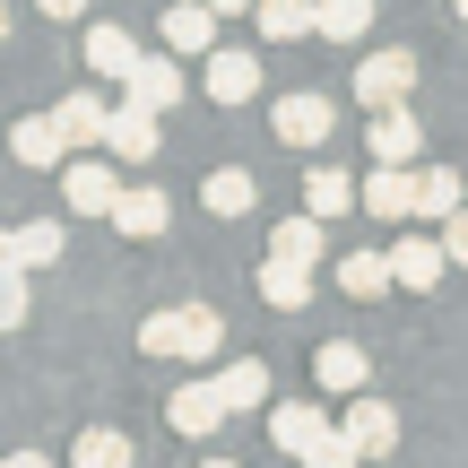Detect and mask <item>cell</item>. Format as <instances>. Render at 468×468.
I'll return each instance as SVG.
<instances>
[{
	"mask_svg": "<svg viewBox=\"0 0 468 468\" xmlns=\"http://www.w3.org/2000/svg\"><path fill=\"white\" fill-rule=\"evenodd\" d=\"M234 417V399H226V382H174V399H165V425L183 442H208L218 425Z\"/></svg>",
	"mask_w": 468,
	"mask_h": 468,
	"instance_id": "4",
	"label": "cell"
},
{
	"mask_svg": "<svg viewBox=\"0 0 468 468\" xmlns=\"http://www.w3.org/2000/svg\"><path fill=\"white\" fill-rule=\"evenodd\" d=\"M338 425H347V442L365 460H390V452H399V408H382L373 390H356V399L338 408Z\"/></svg>",
	"mask_w": 468,
	"mask_h": 468,
	"instance_id": "6",
	"label": "cell"
},
{
	"mask_svg": "<svg viewBox=\"0 0 468 468\" xmlns=\"http://www.w3.org/2000/svg\"><path fill=\"white\" fill-rule=\"evenodd\" d=\"M365 148H373V165H417L425 122L408 113V104H382V113H373V131H365Z\"/></svg>",
	"mask_w": 468,
	"mask_h": 468,
	"instance_id": "9",
	"label": "cell"
},
{
	"mask_svg": "<svg viewBox=\"0 0 468 468\" xmlns=\"http://www.w3.org/2000/svg\"><path fill=\"white\" fill-rule=\"evenodd\" d=\"M52 122L69 131V148H104V131H113V104L79 87V96H61V104H52Z\"/></svg>",
	"mask_w": 468,
	"mask_h": 468,
	"instance_id": "17",
	"label": "cell"
},
{
	"mask_svg": "<svg viewBox=\"0 0 468 468\" xmlns=\"http://www.w3.org/2000/svg\"><path fill=\"white\" fill-rule=\"evenodd\" d=\"M139 347L148 356H183V365H208V356L226 347V321H218V303H174V313L139 321Z\"/></svg>",
	"mask_w": 468,
	"mask_h": 468,
	"instance_id": "1",
	"label": "cell"
},
{
	"mask_svg": "<svg viewBox=\"0 0 468 468\" xmlns=\"http://www.w3.org/2000/svg\"><path fill=\"white\" fill-rule=\"evenodd\" d=\"M35 9H44V17H79L87 0H35Z\"/></svg>",
	"mask_w": 468,
	"mask_h": 468,
	"instance_id": "35",
	"label": "cell"
},
{
	"mask_svg": "<svg viewBox=\"0 0 468 468\" xmlns=\"http://www.w3.org/2000/svg\"><path fill=\"white\" fill-rule=\"evenodd\" d=\"M122 156H104V148H79V156H69V165H61V200H69V218H113V208H122V191H131V183H122Z\"/></svg>",
	"mask_w": 468,
	"mask_h": 468,
	"instance_id": "2",
	"label": "cell"
},
{
	"mask_svg": "<svg viewBox=\"0 0 468 468\" xmlns=\"http://www.w3.org/2000/svg\"><path fill=\"white\" fill-rule=\"evenodd\" d=\"M0 468H52L44 452H9V460H0Z\"/></svg>",
	"mask_w": 468,
	"mask_h": 468,
	"instance_id": "36",
	"label": "cell"
},
{
	"mask_svg": "<svg viewBox=\"0 0 468 468\" xmlns=\"http://www.w3.org/2000/svg\"><path fill=\"white\" fill-rule=\"evenodd\" d=\"M79 61L87 69H96V79H131V69H139V35L131 27H87V44H79Z\"/></svg>",
	"mask_w": 468,
	"mask_h": 468,
	"instance_id": "12",
	"label": "cell"
},
{
	"mask_svg": "<svg viewBox=\"0 0 468 468\" xmlns=\"http://www.w3.org/2000/svg\"><path fill=\"white\" fill-rule=\"evenodd\" d=\"M104 226H113V234H131V243H156V234H165L174 226V208H165V191H122V208H113V218H104Z\"/></svg>",
	"mask_w": 468,
	"mask_h": 468,
	"instance_id": "16",
	"label": "cell"
},
{
	"mask_svg": "<svg viewBox=\"0 0 468 468\" xmlns=\"http://www.w3.org/2000/svg\"><path fill=\"white\" fill-rule=\"evenodd\" d=\"M303 208L313 218H347V208H365V183H347L338 165H313L303 174Z\"/></svg>",
	"mask_w": 468,
	"mask_h": 468,
	"instance_id": "21",
	"label": "cell"
},
{
	"mask_svg": "<svg viewBox=\"0 0 468 468\" xmlns=\"http://www.w3.org/2000/svg\"><path fill=\"white\" fill-rule=\"evenodd\" d=\"M251 200H261V183H251L243 165H218L200 183V208H208V218H251Z\"/></svg>",
	"mask_w": 468,
	"mask_h": 468,
	"instance_id": "23",
	"label": "cell"
},
{
	"mask_svg": "<svg viewBox=\"0 0 468 468\" xmlns=\"http://www.w3.org/2000/svg\"><path fill=\"white\" fill-rule=\"evenodd\" d=\"M382 286H399L390 251H347V261H338V295H347V303H373Z\"/></svg>",
	"mask_w": 468,
	"mask_h": 468,
	"instance_id": "22",
	"label": "cell"
},
{
	"mask_svg": "<svg viewBox=\"0 0 468 468\" xmlns=\"http://www.w3.org/2000/svg\"><path fill=\"white\" fill-rule=\"evenodd\" d=\"M269 131H278L286 148H321V139L338 131V104H330V96H313V87H295V96L269 104Z\"/></svg>",
	"mask_w": 468,
	"mask_h": 468,
	"instance_id": "5",
	"label": "cell"
},
{
	"mask_svg": "<svg viewBox=\"0 0 468 468\" xmlns=\"http://www.w3.org/2000/svg\"><path fill=\"white\" fill-rule=\"evenodd\" d=\"M442 243H452V261L468 269V208H460V218H442Z\"/></svg>",
	"mask_w": 468,
	"mask_h": 468,
	"instance_id": "33",
	"label": "cell"
},
{
	"mask_svg": "<svg viewBox=\"0 0 468 468\" xmlns=\"http://www.w3.org/2000/svg\"><path fill=\"white\" fill-rule=\"evenodd\" d=\"M365 27H373V0H313L321 44H365Z\"/></svg>",
	"mask_w": 468,
	"mask_h": 468,
	"instance_id": "24",
	"label": "cell"
},
{
	"mask_svg": "<svg viewBox=\"0 0 468 468\" xmlns=\"http://www.w3.org/2000/svg\"><path fill=\"white\" fill-rule=\"evenodd\" d=\"M122 96L148 104V113H174V104H183V61H148V52H139V69L122 79Z\"/></svg>",
	"mask_w": 468,
	"mask_h": 468,
	"instance_id": "13",
	"label": "cell"
},
{
	"mask_svg": "<svg viewBox=\"0 0 468 468\" xmlns=\"http://www.w3.org/2000/svg\"><path fill=\"white\" fill-rule=\"evenodd\" d=\"M452 17H468V0H452Z\"/></svg>",
	"mask_w": 468,
	"mask_h": 468,
	"instance_id": "39",
	"label": "cell"
},
{
	"mask_svg": "<svg viewBox=\"0 0 468 468\" xmlns=\"http://www.w3.org/2000/svg\"><path fill=\"white\" fill-rule=\"evenodd\" d=\"M321 434H330V417H321L313 399H286V408H269V442H278L286 460H303Z\"/></svg>",
	"mask_w": 468,
	"mask_h": 468,
	"instance_id": "14",
	"label": "cell"
},
{
	"mask_svg": "<svg viewBox=\"0 0 468 468\" xmlns=\"http://www.w3.org/2000/svg\"><path fill=\"white\" fill-rule=\"evenodd\" d=\"M200 468H234V460H200Z\"/></svg>",
	"mask_w": 468,
	"mask_h": 468,
	"instance_id": "40",
	"label": "cell"
},
{
	"mask_svg": "<svg viewBox=\"0 0 468 468\" xmlns=\"http://www.w3.org/2000/svg\"><path fill=\"white\" fill-rule=\"evenodd\" d=\"M251 17H261L269 44H295V35H313V0H261Z\"/></svg>",
	"mask_w": 468,
	"mask_h": 468,
	"instance_id": "30",
	"label": "cell"
},
{
	"mask_svg": "<svg viewBox=\"0 0 468 468\" xmlns=\"http://www.w3.org/2000/svg\"><path fill=\"white\" fill-rule=\"evenodd\" d=\"M0 269H27V251H17V226H0Z\"/></svg>",
	"mask_w": 468,
	"mask_h": 468,
	"instance_id": "34",
	"label": "cell"
},
{
	"mask_svg": "<svg viewBox=\"0 0 468 468\" xmlns=\"http://www.w3.org/2000/svg\"><path fill=\"white\" fill-rule=\"evenodd\" d=\"M218 382H226L234 408H269V365H261V356H234V365H218Z\"/></svg>",
	"mask_w": 468,
	"mask_h": 468,
	"instance_id": "28",
	"label": "cell"
},
{
	"mask_svg": "<svg viewBox=\"0 0 468 468\" xmlns=\"http://www.w3.org/2000/svg\"><path fill=\"white\" fill-rule=\"evenodd\" d=\"M261 303H269V313H303V303H313V261L269 251V261H261Z\"/></svg>",
	"mask_w": 468,
	"mask_h": 468,
	"instance_id": "11",
	"label": "cell"
},
{
	"mask_svg": "<svg viewBox=\"0 0 468 468\" xmlns=\"http://www.w3.org/2000/svg\"><path fill=\"white\" fill-rule=\"evenodd\" d=\"M208 9H218V17H234V9H261V0H208Z\"/></svg>",
	"mask_w": 468,
	"mask_h": 468,
	"instance_id": "37",
	"label": "cell"
},
{
	"mask_svg": "<svg viewBox=\"0 0 468 468\" xmlns=\"http://www.w3.org/2000/svg\"><path fill=\"white\" fill-rule=\"evenodd\" d=\"M390 269H399L408 295H425V286H442V269H452V243H442V234H408V243H390Z\"/></svg>",
	"mask_w": 468,
	"mask_h": 468,
	"instance_id": "10",
	"label": "cell"
},
{
	"mask_svg": "<svg viewBox=\"0 0 468 468\" xmlns=\"http://www.w3.org/2000/svg\"><path fill=\"white\" fill-rule=\"evenodd\" d=\"M208 104H251L261 96V61H251V52H208Z\"/></svg>",
	"mask_w": 468,
	"mask_h": 468,
	"instance_id": "15",
	"label": "cell"
},
{
	"mask_svg": "<svg viewBox=\"0 0 468 468\" xmlns=\"http://www.w3.org/2000/svg\"><path fill=\"white\" fill-rule=\"evenodd\" d=\"M408 87H417V52L382 44V52H365V61H356V104H365V113H382V104H408Z\"/></svg>",
	"mask_w": 468,
	"mask_h": 468,
	"instance_id": "3",
	"label": "cell"
},
{
	"mask_svg": "<svg viewBox=\"0 0 468 468\" xmlns=\"http://www.w3.org/2000/svg\"><path fill=\"white\" fill-rule=\"evenodd\" d=\"M208 44H218V9L208 0H174L165 9V52H200L208 61Z\"/></svg>",
	"mask_w": 468,
	"mask_h": 468,
	"instance_id": "20",
	"label": "cell"
},
{
	"mask_svg": "<svg viewBox=\"0 0 468 468\" xmlns=\"http://www.w3.org/2000/svg\"><path fill=\"white\" fill-rule=\"evenodd\" d=\"M17 251H27V269H52L69 251V226L61 218H27V226H17Z\"/></svg>",
	"mask_w": 468,
	"mask_h": 468,
	"instance_id": "29",
	"label": "cell"
},
{
	"mask_svg": "<svg viewBox=\"0 0 468 468\" xmlns=\"http://www.w3.org/2000/svg\"><path fill=\"white\" fill-rule=\"evenodd\" d=\"M365 373H373V365H365V347H356V338H330V347L313 356V382L338 390V399H356V390H365Z\"/></svg>",
	"mask_w": 468,
	"mask_h": 468,
	"instance_id": "19",
	"label": "cell"
},
{
	"mask_svg": "<svg viewBox=\"0 0 468 468\" xmlns=\"http://www.w3.org/2000/svg\"><path fill=\"white\" fill-rule=\"evenodd\" d=\"M9 156H17L27 174H61V165H69L79 148H69V131H61L52 113H27V122L9 131Z\"/></svg>",
	"mask_w": 468,
	"mask_h": 468,
	"instance_id": "7",
	"label": "cell"
},
{
	"mask_svg": "<svg viewBox=\"0 0 468 468\" xmlns=\"http://www.w3.org/2000/svg\"><path fill=\"white\" fill-rule=\"evenodd\" d=\"M165 113H148V104H131L122 96L113 104V131H104V156H122V165H148L156 148H165V131H156Z\"/></svg>",
	"mask_w": 468,
	"mask_h": 468,
	"instance_id": "8",
	"label": "cell"
},
{
	"mask_svg": "<svg viewBox=\"0 0 468 468\" xmlns=\"http://www.w3.org/2000/svg\"><path fill=\"white\" fill-rule=\"evenodd\" d=\"M460 208H468L460 200V174L452 165H425L417 174V218H460Z\"/></svg>",
	"mask_w": 468,
	"mask_h": 468,
	"instance_id": "27",
	"label": "cell"
},
{
	"mask_svg": "<svg viewBox=\"0 0 468 468\" xmlns=\"http://www.w3.org/2000/svg\"><path fill=\"white\" fill-rule=\"evenodd\" d=\"M365 208H373V218H390V226L417 218V174H408V165H373L365 174Z\"/></svg>",
	"mask_w": 468,
	"mask_h": 468,
	"instance_id": "18",
	"label": "cell"
},
{
	"mask_svg": "<svg viewBox=\"0 0 468 468\" xmlns=\"http://www.w3.org/2000/svg\"><path fill=\"white\" fill-rule=\"evenodd\" d=\"M139 452H131V434L122 425H87L79 442H69V468H131Z\"/></svg>",
	"mask_w": 468,
	"mask_h": 468,
	"instance_id": "25",
	"label": "cell"
},
{
	"mask_svg": "<svg viewBox=\"0 0 468 468\" xmlns=\"http://www.w3.org/2000/svg\"><path fill=\"white\" fill-rule=\"evenodd\" d=\"M321 243H330V218H313V208L278 218V234H269V251H286V261H321Z\"/></svg>",
	"mask_w": 468,
	"mask_h": 468,
	"instance_id": "26",
	"label": "cell"
},
{
	"mask_svg": "<svg viewBox=\"0 0 468 468\" xmlns=\"http://www.w3.org/2000/svg\"><path fill=\"white\" fill-rule=\"evenodd\" d=\"M0 44H9V0H0Z\"/></svg>",
	"mask_w": 468,
	"mask_h": 468,
	"instance_id": "38",
	"label": "cell"
},
{
	"mask_svg": "<svg viewBox=\"0 0 468 468\" xmlns=\"http://www.w3.org/2000/svg\"><path fill=\"white\" fill-rule=\"evenodd\" d=\"M27 269H0V330H27Z\"/></svg>",
	"mask_w": 468,
	"mask_h": 468,
	"instance_id": "32",
	"label": "cell"
},
{
	"mask_svg": "<svg viewBox=\"0 0 468 468\" xmlns=\"http://www.w3.org/2000/svg\"><path fill=\"white\" fill-rule=\"evenodd\" d=\"M303 468H373V460H365V452L347 442V425H330V434H321L313 452H303Z\"/></svg>",
	"mask_w": 468,
	"mask_h": 468,
	"instance_id": "31",
	"label": "cell"
}]
</instances>
